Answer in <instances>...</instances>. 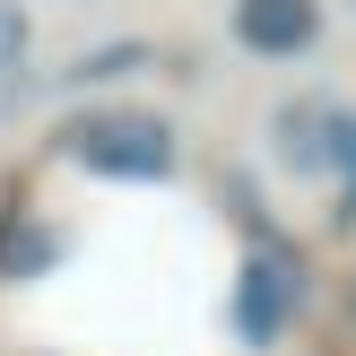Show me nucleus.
I'll list each match as a JSON object with an SVG mask.
<instances>
[{"mask_svg": "<svg viewBox=\"0 0 356 356\" xmlns=\"http://www.w3.org/2000/svg\"><path fill=\"white\" fill-rule=\"evenodd\" d=\"M52 139H61V156L79 174H104V183H174V165H183L174 122L139 113V104H87V113H70Z\"/></svg>", "mask_w": 356, "mask_h": 356, "instance_id": "1", "label": "nucleus"}, {"mask_svg": "<svg viewBox=\"0 0 356 356\" xmlns=\"http://www.w3.org/2000/svg\"><path fill=\"white\" fill-rule=\"evenodd\" d=\"M305 296H313V278H305V252H296L287 235H270V243H252L243 252V270L226 278V330H235L243 348H278L296 330V313H305Z\"/></svg>", "mask_w": 356, "mask_h": 356, "instance_id": "2", "label": "nucleus"}, {"mask_svg": "<svg viewBox=\"0 0 356 356\" xmlns=\"http://www.w3.org/2000/svg\"><path fill=\"white\" fill-rule=\"evenodd\" d=\"M339 104L330 96H287L270 113V165L287 183H330V148H339Z\"/></svg>", "mask_w": 356, "mask_h": 356, "instance_id": "3", "label": "nucleus"}, {"mask_svg": "<svg viewBox=\"0 0 356 356\" xmlns=\"http://www.w3.org/2000/svg\"><path fill=\"white\" fill-rule=\"evenodd\" d=\"M235 44L261 61H296V52L322 44V0H235Z\"/></svg>", "mask_w": 356, "mask_h": 356, "instance_id": "4", "label": "nucleus"}, {"mask_svg": "<svg viewBox=\"0 0 356 356\" xmlns=\"http://www.w3.org/2000/svg\"><path fill=\"white\" fill-rule=\"evenodd\" d=\"M61 261H70V226L35 218V209H17V218L0 226V278H9V287H35V278H52Z\"/></svg>", "mask_w": 356, "mask_h": 356, "instance_id": "5", "label": "nucleus"}, {"mask_svg": "<svg viewBox=\"0 0 356 356\" xmlns=\"http://www.w3.org/2000/svg\"><path fill=\"white\" fill-rule=\"evenodd\" d=\"M139 70H156V44H139V35H113V44H96V52H79V61L61 70V96H87V87H122V79H139Z\"/></svg>", "mask_w": 356, "mask_h": 356, "instance_id": "6", "label": "nucleus"}, {"mask_svg": "<svg viewBox=\"0 0 356 356\" xmlns=\"http://www.w3.org/2000/svg\"><path fill=\"white\" fill-rule=\"evenodd\" d=\"M26 44H35L26 0H0V79H17V70H26Z\"/></svg>", "mask_w": 356, "mask_h": 356, "instance_id": "7", "label": "nucleus"}, {"mask_svg": "<svg viewBox=\"0 0 356 356\" xmlns=\"http://www.w3.org/2000/svg\"><path fill=\"white\" fill-rule=\"evenodd\" d=\"M330 183H339V226H356V113L339 122V148H330Z\"/></svg>", "mask_w": 356, "mask_h": 356, "instance_id": "8", "label": "nucleus"}, {"mask_svg": "<svg viewBox=\"0 0 356 356\" xmlns=\"http://www.w3.org/2000/svg\"><path fill=\"white\" fill-rule=\"evenodd\" d=\"M348 313H356V278H348Z\"/></svg>", "mask_w": 356, "mask_h": 356, "instance_id": "9", "label": "nucleus"}]
</instances>
